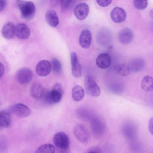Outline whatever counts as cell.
<instances>
[{
  "label": "cell",
  "mask_w": 153,
  "mask_h": 153,
  "mask_svg": "<svg viewBox=\"0 0 153 153\" xmlns=\"http://www.w3.org/2000/svg\"><path fill=\"white\" fill-rule=\"evenodd\" d=\"M17 3L23 18L28 20L33 19L36 12L34 3L31 1L19 0L17 1Z\"/></svg>",
  "instance_id": "1"
},
{
  "label": "cell",
  "mask_w": 153,
  "mask_h": 153,
  "mask_svg": "<svg viewBox=\"0 0 153 153\" xmlns=\"http://www.w3.org/2000/svg\"><path fill=\"white\" fill-rule=\"evenodd\" d=\"M84 85L85 91L88 95L93 97L100 95V88L92 76L88 75L86 76Z\"/></svg>",
  "instance_id": "2"
},
{
  "label": "cell",
  "mask_w": 153,
  "mask_h": 153,
  "mask_svg": "<svg viewBox=\"0 0 153 153\" xmlns=\"http://www.w3.org/2000/svg\"><path fill=\"white\" fill-rule=\"evenodd\" d=\"M53 142L56 146L61 150H66L70 146V140L68 135L63 132H59L55 134Z\"/></svg>",
  "instance_id": "3"
},
{
  "label": "cell",
  "mask_w": 153,
  "mask_h": 153,
  "mask_svg": "<svg viewBox=\"0 0 153 153\" xmlns=\"http://www.w3.org/2000/svg\"><path fill=\"white\" fill-rule=\"evenodd\" d=\"M33 73L32 71L26 68H23L19 69L16 74L17 81L21 85H25L29 83L32 80Z\"/></svg>",
  "instance_id": "4"
},
{
  "label": "cell",
  "mask_w": 153,
  "mask_h": 153,
  "mask_svg": "<svg viewBox=\"0 0 153 153\" xmlns=\"http://www.w3.org/2000/svg\"><path fill=\"white\" fill-rule=\"evenodd\" d=\"M10 111L22 118L25 117L31 114V110L26 105L22 103H19L13 105L10 109Z\"/></svg>",
  "instance_id": "5"
},
{
  "label": "cell",
  "mask_w": 153,
  "mask_h": 153,
  "mask_svg": "<svg viewBox=\"0 0 153 153\" xmlns=\"http://www.w3.org/2000/svg\"><path fill=\"white\" fill-rule=\"evenodd\" d=\"M74 132L76 138L80 142L85 143L88 140L89 138L88 131L83 125L79 124L76 125Z\"/></svg>",
  "instance_id": "6"
},
{
  "label": "cell",
  "mask_w": 153,
  "mask_h": 153,
  "mask_svg": "<svg viewBox=\"0 0 153 153\" xmlns=\"http://www.w3.org/2000/svg\"><path fill=\"white\" fill-rule=\"evenodd\" d=\"M52 68L51 63L48 61L43 60L37 64L36 68L37 74L41 76H45L48 75Z\"/></svg>",
  "instance_id": "7"
},
{
  "label": "cell",
  "mask_w": 153,
  "mask_h": 153,
  "mask_svg": "<svg viewBox=\"0 0 153 153\" xmlns=\"http://www.w3.org/2000/svg\"><path fill=\"white\" fill-rule=\"evenodd\" d=\"M89 10V7L87 4L82 3L78 4L75 7L74 10V13L78 19L82 20L87 17Z\"/></svg>",
  "instance_id": "8"
},
{
  "label": "cell",
  "mask_w": 153,
  "mask_h": 153,
  "mask_svg": "<svg viewBox=\"0 0 153 153\" xmlns=\"http://www.w3.org/2000/svg\"><path fill=\"white\" fill-rule=\"evenodd\" d=\"M15 33L16 36L19 39H27L30 34L29 28L26 24L19 23L15 26Z\"/></svg>",
  "instance_id": "9"
},
{
  "label": "cell",
  "mask_w": 153,
  "mask_h": 153,
  "mask_svg": "<svg viewBox=\"0 0 153 153\" xmlns=\"http://www.w3.org/2000/svg\"><path fill=\"white\" fill-rule=\"evenodd\" d=\"M70 57L73 75L75 78H79L81 75L82 68L77 56L75 52H73L71 53Z\"/></svg>",
  "instance_id": "10"
},
{
  "label": "cell",
  "mask_w": 153,
  "mask_h": 153,
  "mask_svg": "<svg viewBox=\"0 0 153 153\" xmlns=\"http://www.w3.org/2000/svg\"><path fill=\"white\" fill-rule=\"evenodd\" d=\"M145 62L142 58H137L131 59L127 66L130 71L137 72L142 70L145 66Z\"/></svg>",
  "instance_id": "11"
},
{
  "label": "cell",
  "mask_w": 153,
  "mask_h": 153,
  "mask_svg": "<svg viewBox=\"0 0 153 153\" xmlns=\"http://www.w3.org/2000/svg\"><path fill=\"white\" fill-rule=\"evenodd\" d=\"M111 19L116 23H120L123 22L126 18V13L122 8L116 7L114 8L110 14Z\"/></svg>",
  "instance_id": "12"
},
{
  "label": "cell",
  "mask_w": 153,
  "mask_h": 153,
  "mask_svg": "<svg viewBox=\"0 0 153 153\" xmlns=\"http://www.w3.org/2000/svg\"><path fill=\"white\" fill-rule=\"evenodd\" d=\"M133 38V33L132 30L128 27H125L119 32L118 38L120 42L123 44L130 43Z\"/></svg>",
  "instance_id": "13"
},
{
  "label": "cell",
  "mask_w": 153,
  "mask_h": 153,
  "mask_svg": "<svg viewBox=\"0 0 153 153\" xmlns=\"http://www.w3.org/2000/svg\"><path fill=\"white\" fill-rule=\"evenodd\" d=\"M91 35L90 31L87 29H84L82 31L80 35L79 44L83 48H88L91 44Z\"/></svg>",
  "instance_id": "14"
},
{
  "label": "cell",
  "mask_w": 153,
  "mask_h": 153,
  "mask_svg": "<svg viewBox=\"0 0 153 153\" xmlns=\"http://www.w3.org/2000/svg\"><path fill=\"white\" fill-rule=\"evenodd\" d=\"M111 58L110 55L104 53L100 54L96 60V63L97 66L101 69H106L110 65Z\"/></svg>",
  "instance_id": "15"
},
{
  "label": "cell",
  "mask_w": 153,
  "mask_h": 153,
  "mask_svg": "<svg viewBox=\"0 0 153 153\" xmlns=\"http://www.w3.org/2000/svg\"><path fill=\"white\" fill-rule=\"evenodd\" d=\"M63 93V89L60 84L56 83L54 85L52 90L51 91V97L54 103L60 101Z\"/></svg>",
  "instance_id": "16"
},
{
  "label": "cell",
  "mask_w": 153,
  "mask_h": 153,
  "mask_svg": "<svg viewBox=\"0 0 153 153\" xmlns=\"http://www.w3.org/2000/svg\"><path fill=\"white\" fill-rule=\"evenodd\" d=\"M30 94L34 99H38L42 97L45 93L42 86L39 83L35 82L31 86Z\"/></svg>",
  "instance_id": "17"
},
{
  "label": "cell",
  "mask_w": 153,
  "mask_h": 153,
  "mask_svg": "<svg viewBox=\"0 0 153 153\" xmlns=\"http://www.w3.org/2000/svg\"><path fill=\"white\" fill-rule=\"evenodd\" d=\"M3 37L7 39L13 38L15 34V26L11 22H8L3 26L2 30Z\"/></svg>",
  "instance_id": "18"
},
{
  "label": "cell",
  "mask_w": 153,
  "mask_h": 153,
  "mask_svg": "<svg viewBox=\"0 0 153 153\" xmlns=\"http://www.w3.org/2000/svg\"><path fill=\"white\" fill-rule=\"evenodd\" d=\"M45 19L48 23L52 27H56L59 23L56 12L53 10H49L46 13Z\"/></svg>",
  "instance_id": "19"
},
{
  "label": "cell",
  "mask_w": 153,
  "mask_h": 153,
  "mask_svg": "<svg viewBox=\"0 0 153 153\" xmlns=\"http://www.w3.org/2000/svg\"><path fill=\"white\" fill-rule=\"evenodd\" d=\"M141 87L142 89L146 92L153 91V78L149 75L144 76L141 82Z\"/></svg>",
  "instance_id": "20"
},
{
  "label": "cell",
  "mask_w": 153,
  "mask_h": 153,
  "mask_svg": "<svg viewBox=\"0 0 153 153\" xmlns=\"http://www.w3.org/2000/svg\"><path fill=\"white\" fill-rule=\"evenodd\" d=\"M11 116L10 113L6 111H2L0 113V125L1 127L7 128L11 123Z\"/></svg>",
  "instance_id": "21"
},
{
  "label": "cell",
  "mask_w": 153,
  "mask_h": 153,
  "mask_svg": "<svg viewBox=\"0 0 153 153\" xmlns=\"http://www.w3.org/2000/svg\"><path fill=\"white\" fill-rule=\"evenodd\" d=\"M72 98L75 101L78 102L82 100L85 95L83 88L79 85L74 86L72 90Z\"/></svg>",
  "instance_id": "22"
},
{
  "label": "cell",
  "mask_w": 153,
  "mask_h": 153,
  "mask_svg": "<svg viewBox=\"0 0 153 153\" xmlns=\"http://www.w3.org/2000/svg\"><path fill=\"white\" fill-rule=\"evenodd\" d=\"M55 149L52 144H46L43 145L38 148L35 153H54Z\"/></svg>",
  "instance_id": "23"
},
{
  "label": "cell",
  "mask_w": 153,
  "mask_h": 153,
  "mask_svg": "<svg viewBox=\"0 0 153 153\" xmlns=\"http://www.w3.org/2000/svg\"><path fill=\"white\" fill-rule=\"evenodd\" d=\"M116 70L118 74L123 76H128L130 73L127 65L123 64L117 66Z\"/></svg>",
  "instance_id": "24"
},
{
  "label": "cell",
  "mask_w": 153,
  "mask_h": 153,
  "mask_svg": "<svg viewBox=\"0 0 153 153\" xmlns=\"http://www.w3.org/2000/svg\"><path fill=\"white\" fill-rule=\"evenodd\" d=\"M52 68L53 71L56 73L60 74L62 70L61 64L60 62L56 58H53L51 61Z\"/></svg>",
  "instance_id": "25"
},
{
  "label": "cell",
  "mask_w": 153,
  "mask_h": 153,
  "mask_svg": "<svg viewBox=\"0 0 153 153\" xmlns=\"http://www.w3.org/2000/svg\"><path fill=\"white\" fill-rule=\"evenodd\" d=\"M75 0H64L60 1L62 10H65L70 8L75 3Z\"/></svg>",
  "instance_id": "26"
},
{
  "label": "cell",
  "mask_w": 153,
  "mask_h": 153,
  "mask_svg": "<svg viewBox=\"0 0 153 153\" xmlns=\"http://www.w3.org/2000/svg\"><path fill=\"white\" fill-rule=\"evenodd\" d=\"M133 3L134 6L137 9L143 10L147 7L148 2L146 0H135L134 1Z\"/></svg>",
  "instance_id": "27"
},
{
  "label": "cell",
  "mask_w": 153,
  "mask_h": 153,
  "mask_svg": "<svg viewBox=\"0 0 153 153\" xmlns=\"http://www.w3.org/2000/svg\"><path fill=\"white\" fill-rule=\"evenodd\" d=\"M45 101L46 103L49 104H53L52 101L51 94V91H48L45 92L43 96Z\"/></svg>",
  "instance_id": "28"
},
{
  "label": "cell",
  "mask_w": 153,
  "mask_h": 153,
  "mask_svg": "<svg viewBox=\"0 0 153 153\" xmlns=\"http://www.w3.org/2000/svg\"><path fill=\"white\" fill-rule=\"evenodd\" d=\"M97 3L100 6L102 7H105L110 4L112 1L111 0H97L96 1Z\"/></svg>",
  "instance_id": "29"
},
{
  "label": "cell",
  "mask_w": 153,
  "mask_h": 153,
  "mask_svg": "<svg viewBox=\"0 0 153 153\" xmlns=\"http://www.w3.org/2000/svg\"><path fill=\"white\" fill-rule=\"evenodd\" d=\"M83 109H80L77 111V114L79 117L83 118H86L89 116V113L87 111Z\"/></svg>",
  "instance_id": "30"
},
{
  "label": "cell",
  "mask_w": 153,
  "mask_h": 153,
  "mask_svg": "<svg viewBox=\"0 0 153 153\" xmlns=\"http://www.w3.org/2000/svg\"><path fill=\"white\" fill-rule=\"evenodd\" d=\"M112 88V90L115 93L118 94L122 92L123 89V86L122 85L119 84L115 85Z\"/></svg>",
  "instance_id": "31"
},
{
  "label": "cell",
  "mask_w": 153,
  "mask_h": 153,
  "mask_svg": "<svg viewBox=\"0 0 153 153\" xmlns=\"http://www.w3.org/2000/svg\"><path fill=\"white\" fill-rule=\"evenodd\" d=\"M148 129L150 134L153 135V116L149 120L148 124Z\"/></svg>",
  "instance_id": "32"
},
{
  "label": "cell",
  "mask_w": 153,
  "mask_h": 153,
  "mask_svg": "<svg viewBox=\"0 0 153 153\" xmlns=\"http://www.w3.org/2000/svg\"><path fill=\"white\" fill-rule=\"evenodd\" d=\"M6 4V1L4 0H0V11L3 10Z\"/></svg>",
  "instance_id": "33"
},
{
  "label": "cell",
  "mask_w": 153,
  "mask_h": 153,
  "mask_svg": "<svg viewBox=\"0 0 153 153\" xmlns=\"http://www.w3.org/2000/svg\"><path fill=\"white\" fill-rule=\"evenodd\" d=\"M4 67L3 65L0 63V77L3 76L4 72Z\"/></svg>",
  "instance_id": "34"
},
{
  "label": "cell",
  "mask_w": 153,
  "mask_h": 153,
  "mask_svg": "<svg viewBox=\"0 0 153 153\" xmlns=\"http://www.w3.org/2000/svg\"><path fill=\"white\" fill-rule=\"evenodd\" d=\"M149 14L150 16L153 18V9H151L149 12Z\"/></svg>",
  "instance_id": "35"
},
{
  "label": "cell",
  "mask_w": 153,
  "mask_h": 153,
  "mask_svg": "<svg viewBox=\"0 0 153 153\" xmlns=\"http://www.w3.org/2000/svg\"><path fill=\"white\" fill-rule=\"evenodd\" d=\"M88 153H97L96 152L94 151H91L89 152Z\"/></svg>",
  "instance_id": "36"
}]
</instances>
